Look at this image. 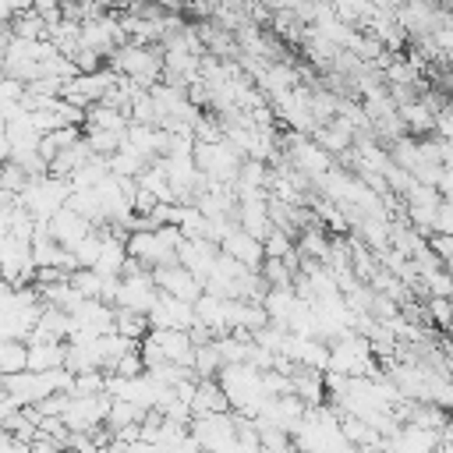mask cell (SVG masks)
I'll list each match as a JSON object with an SVG mask.
<instances>
[{"instance_id":"6da1fadb","label":"cell","mask_w":453,"mask_h":453,"mask_svg":"<svg viewBox=\"0 0 453 453\" xmlns=\"http://www.w3.org/2000/svg\"><path fill=\"white\" fill-rule=\"evenodd\" d=\"M106 67L138 88H152L163 81V46L159 42H120L106 57Z\"/></svg>"},{"instance_id":"7a4b0ae2","label":"cell","mask_w":453,"mask_h":453,"mask_svg":"<svg viewBox=\"0 0 453 453\" xmlns=\"http://www.w3.org/2000/svg\"><path fill=\"white\" fill-rule=\"evenodd\" d=\"M67 198H71V180L46 173V177L28 180V188L18 195V205H21L35 223H50V216H53L57 209H64Z\"/></svg>"},{"instance_id":"3957f363","label":"cell","mask_w":453,"mask_h":453,"mask_svg":"<svg viewBox=\"0 0 453 453\" xmlns=\"http://www.w3.org/2000/svg\"><path fill=\"white\" fill-rule=\"evenodd\" d=\"M375 365V350H372V340L357 336L354 329L329 340V365L326 372H336V375H350V379H361L365 372H372Z\"/></svg>"},{"instance_id":"277c9868","label":"cell","mask_w":453,"mask_h":453,"mask_svg":"<svg viewBox=\"0 0 453 453\" xmlns=\"http://www.w3.org/2000/svg\"><path fill=\"white\" fill-rule=\"evenodd\" d=\"M152 280H156V287L163 290V294H170V297H180V301H198L202 294H205V283L191 273V269H184L180 262H173V265H159V269H152Z\"/></svg>"},{"instance_id":"5b68a950","label":"cell","mask_w":453,"mask_h":453,"mask_svg":"<svg viewBox=\"0 0 453 453\" xmlns=\"http://www.w3.org/2000/svg\"><path fill=\"white\" fill-rule=\"evenodd\" d=\"M159 297V287L152 280V269H142V273H131V276H120V294H117V308H131V311H142L149 315L152 304Z\"/></svg>"},{"instance_id":"8992f818","label":"cell","mask_w":453,"mask_h":453,"mask_svg":"<svg viewBox=\"0 0 453 453\" xmlns=\"http://www.w3.org/2000/svg\"><path fill=\"white\" fill-rule=\"evenodd\" d=\"M106 411H110V393H99V396H71L67 411H64V425L71 432H88L96 425L106 421Z\"/></svg>"},{"instance_id":"52a82bcc","label":"cell","mask_w":453,"mask_h":453,"mask_svg":"<svg viewBox=\"0 0 453 453\" xmlns=\"http://www.w3.org/2000/svg\"><path fill=\"white\" fill-rule=\"evenodd\" d=\"M149 322H152V329H191L195 326V304L159 290V297L149 311Z\"/></svg>"},{"instance_id":"ba28073f","label":"cell","mask_w":453,"mask_h":453,"mask_svg":"<svg viewBox=\"0 0 453 453\" xmlns=\"http://www.w3.org/2000/svg\"><path fill=\"white\" fill-rule=\"evenodd\" d=\"M219 251H223V255H230V258H237V262H241V265H248V269H262V258H265L262 241H258L255 234H248L244 226H237V223L223 234Z\"/></svg>"},{"instance_id":"9c48e42d","label":"cell","mask_w":453,"mask_h":453,"mask_svg":"<svg viewBox=\"0 0 453 453\" xmlns=\"http://www.w3.org/2000/svg\"><path fill=\"white\" fill-rule=\"evenodd\" d=\"M216 258H219V244L209 241V237H184L180 248H177V262H180L184 269H191L202 283H205V276L212 273Z\"/></svg>"},{"instance_id":"30bf717a","label":"cell","mask_w":453,"mask_h":453,"mask_svg":"<svg viewBox=\"0 0 453 453\" xmlns=\"http://www.w3.org/2000/svg\"><path fill=\"white\" fill-rule=\"evenodd\" d=\"M50 234H53V241L57 244H64V248H74L78 241H85L92 230H96V223L88 219V216H81V212H74L71 205H64V209H57L53 216H50Z\"/></svg>"},{"instance_id":"8fae6325","label":"cell","mask_w":453,"mask_h":453,"mask_svg":"<svg viewBox=\"0 0 453 453\" xmlns=\"http://www.w3.org/2000/svg\"><path fill=\"white\" fill-rule=\"evenodd\" d=\"M149 336L159 343L163 357L173 361V365H191V354H195V340L188 329H149Z\"/></svg>"},{"instance_id":"7c38bea8","label":"cell","mask_w":453,"mask_h":453,"mask_svg":"<svg viewBox=\"0 0 453 453\" xmlns=\"http://www.w3.org/2000/svg\"><path fill=\"white\" fill-rule=\"evenodd\" d=\"M64 354H67V343L64 340H35V343H28V372L60 368L64 365Z\"/></svg>"},{"instance_id":"4fadbf2b","label":"cell","mask_w":453,"mask_h":453,"mask_svg":"<svg viewBox=\"0 0 453 453\" xmlns=\"http://www.w3.org/2000/svg\"><path fill=\"white\" fill-rule=\"evenodd\" d=\"M230 411V396L219 386V379H198L195 389V414H223Z\"/></svg>"},{"instance_id":"5bb4252c","label":"cell","mask_w":453,"mask_h":453,"mask_svg":"<svg viewBox=\"0 0 453 453\" xmlns=\"http://www.w3.org/2000/svg\"><path fill=\"white\" fill-rule=\"evenodd\" d=\"M223 368V354H219V343L209 340V343H195V354H191V372L198 379H216Z\"/></svg>"},{"instance_id":"9a60e30c","label":"cell","mask_w":453,"mask_h":453,"mask_svg":"<svg viewBox=\"0 0 453 453\" xmlns=\"http://www.w3.org/2000/svg\"><path fill=\"white\" fill-rule=\"evenodd\" d=\"M145 166H149V159H145L138 149H131L127 142L110 156V173H117V177H134V180H138Z\"/></svg>"},{"instance_id":"2e32d148","label":"cell","mask_w":453,"mask_h":453,"mask_svg":"<svg viewBox=\"0 0 453 453\" xmlns=\"http://www.w3.org/2000/svg\"><path fill=\"white\" fill-rule=\"evenodd\" d=\"M149 411L145 407H138V403H131V400H113L110 396V411H106V428L110 432H120V428H127V425H138L142 418H145Z\"/></svg>"},{"instance_id":"e0dca14e","label":"cell","mask_w":453,"mask_h":453,"mask_svg":"<svg viewBox=\"0 0 453 453\" xmlns=\"http://www.w3.org/2000/svg\"><path fill=\"white\" fill-rule=\"evenodd\" d=\"M149 329H152L149 315L131 311V308H113V333H120V336H127V340H142Z\"/></svg>"},{"instance_id":"ac0fdd59","label":"cell","mask_w":453,"mask_h":453,"mask_svg":"<svg viewBox=\"0 0 453 453\" xmlns=\"http://www.w3.org/2000/svg\"><path fill=\"white\" fill-rule=\"evenodd\" d=\"M103 177H110V156H88L71 173V188H96Z\"/></svg>"},{"instance_id":"d6986e66","label":"cell","mask_w":453,"mask_h":453,"mask_svg":"<svg viewBox=\"0 0 453 453\" xmlns=\"http://www.w3.org/2000/svg\"><path fill=\"white\" fill-rule=\"evenodd\" d=\"M269 287H294V276H297V258H262V269Z\"/></svg>"},{"instance_id":"ffe728a7","label":"cell","mask_w":453,"mask_h":453,"mask_svg":"<svg viewBox=\"0 0 453 453\" xmlns=\"http://www.w3.org/2000/svg\"><path fill=\"white\" fill-rule=\"evenodd\" d=\"M28 368V343L25 340H0V379Z\"/></svg>"},{"instance_id":"44dd1931","label":"cell","mask_w":453,"mask_h":453,"mask_svg":"<svg viewBox=\"0 0 453 453\" xmlns=\"http://www.w3.org/2000/svg\"><path fill=\"white\" fill-rule=\"evenodd\" d=\"M11 35L14 39H46V18L35 14L32 7L28 11H18L14 21H11Z\"/></svg>"},{"instance_id":"7402d4cb","label":"cell","mask_w":453,"mask_h":453,"mask_svg":"<svg viewBox=\"0 0 453 453\" xmlns=\"http://www.w3.org/2000/svg\"><path fill=\"white\" fill-rule=\"evenodd\" d=\"M103 237H106V234H103V226H96L85 241H78V244L71 248V251H74V262H78V265H85V269H96L99 251H103Z\"/></svg>"},{"instance_id":"603a6c76","label":"cell","mask_w":453,"mask_h":453,"mask_svg":"<svg viewBox=\"0 0 453 453\" xmlns=\"http://www.w3.org/2000/svg\"><path fill=\"white\" fill-rule=\"evenodd\" d=\"M85 142L92 145L96 156H113L124 145V134L117 131H99V127H85Z\"/></svg>"},{"instance_id":"cb8c5ba5","label":"cell","mask_w":453,"mask_h":453,"mask_svg":"<svg viewBox=\"0 0 453 453\" xmlns=\"http://www.w3.org/2000/svg\"><path fill=\"white\" fill-rule=\"evenodd\" d=\"M28 180H32V177H28V173H25V170H21V166H18L14 159H7V163L0 166V191L21 195V191L28 188Z\"/></svg>"},{"instance_id":"d4e9b609","label":"cell","mask_w":453,"mask_h":453,"mask_svg":"<svg viewBox=\"0 0 453 453\" xmlns=\"http://www.w3.org/2000/svg\"><path fill=\"white\" fill-rule=\"evenodd\" d=\"M71 287L81 294V297H99V283H103V276L96 273V269H85V265H78L71 276Z\"/></svg>"},{"instance_id":"484cf974","label":"cell","mask_w":453,"mask_h":453,"mask_svg":"<svg viewBox=\"0 0 453 453\" xmlns=\"http://www.w3.org/2000/svg\"><path fill=\"white\" fill-rule=\"evenodd\" d=\"M71 393H78V396L106 393V372H81V375H74V389Z\"/></svg>"},{"instance_id":"4316f807","label":"cell","mask_w":453,"mask_h":453,"mask_svg":"<svg viewBox=\"0 0 453 453\" xmlns=\"http://www.w3.org/2000/svg\"><path fill=\"white\" fill-rule=\"evenodd\" d=\"M110 375H120V379H134V375H145V361H142V350L138 347H131L117 365H113V372Z\"/></svg>"},{"instance_id":"83f0119b","label":"cell","mask_w":453,"mask_h":453,"mask_svg":"<svg viewBox=\"0 0 453 453\" xmlns=\"http://www.w3.org/2000/svg\"><path fill=\"white\" fill-rule=\"evenodd\" d=\"M428 315H432V322L435 326H442V329H453V297H428Z\"/></svg>"},{"instance_id":"f1b7e54d","label":"cell","mask_w":453,"mask_h":453,"mask_svg":"<svg viewBox=\"0 0 453 453\" xmlns=\"http://www.w3.org/2000/svg\"><path fill=\"white\" fill-rule=\"evenodd\" d=\"M25 99V81L11 78V74H0V106H14Z\"/></svg>"},{"instance_id":"f546056e","label":"cell","mask_w":453,"mask_h":453,"mask_svg":"<svg viewBox=\"0 0 453 453\" xmlns=\"http://www.w3.org/2000/svg\"><path fill=\"white\" fill-rule=\"evenodd\" d=\"M71 396H74V393H50V396H46V400H39L35 407H39V414H53V418H64V411H67Z\"/></svg>"},{"instance_id":"4dcf8cb0","label":"cell","mask_w":453,"mask_h":453,"mask_svg":"<svg viewBox=\"0 0 453 453\" xmlns=\"http://www.w3.org/2000/svg\"><path fill=\"white\" fill-rule=\"evenodd\" d=\"M432 234H453V198H442V202H439Z\"/></svg>"},{"instance_id":"1f68e13d","label":"cell","mask_w":453,"mask_h":453,"mask_svg":"<svg viewBox=\"0 0 453 453\" xmlns=\"http://www.w3.org/2000/svg\"><path fill=\"white\" fill-rule=\"evenodd\" d=\"M0 453H32V442H21V439H7V442H0Z\"/></svg>"},{"instance_id":"d6a6232c","label":"cell","mask_w":453,"mask_h":453,"mask_svg":"<svg viewBox=\"0 0 453 453\" xmlns=\"http://www.w3.org/2000/svg\"><path fill=\"white\" fill-rule=\"evenodd\" d=\"M14 14H18V11H14V4H11V0H0V25H11V21H14Z\"/></svg>"},{"instance_id":"836d02e7","label":"cell","mask_w":453,"mask_h":453,"mask_svg":"<svg viewBox=\"0 0 453 453\" xmlns=\"http://www.w3.org/2000/svg\"><path fill=\"white\" fill-rule=\"evenodd\" d=\"M7 159H11V142H7V134L0 131V166H4Z\"/></svg>"},{"instance_id":"e575fe53","label":"cell","mask_w":453,"mask_h":453,"mask_svg":"<svg viewBox=\"0 0 453 453\" xmlns=\"http://www.w3.org/2000/svg\"><path fill=\"white\" fill-rule=\"evenodd\" d=\"M14 4V11H28L32 7V0H11Z\"/></svg>"},{"instance_id":"d590c367","label":"cell","mask_w":453,"mask_h":453,"mask_svg":"<svg viewBox=\"0 0 453 453\" xmlns=\"http://www.w3.org/2000/svg\"><path fill=\"white\" fill-rule=\"evenodd\" d=\"M0 396H4V386H0Z\"/></svg>"}]
</instances>
